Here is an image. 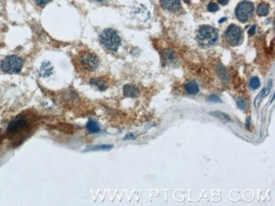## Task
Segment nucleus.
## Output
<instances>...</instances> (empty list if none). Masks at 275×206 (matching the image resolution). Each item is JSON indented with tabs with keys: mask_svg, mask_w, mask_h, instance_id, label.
<instances>
[{
	"mask_svg": "<svg viewBox=\"0 0 275 206\" xmlns=\"http://www.w3.org/2000/svg\"><path fill=\"white\" fill-rule=\"evenodd\" d=\"M218 39V30L211 25H202L196 33V41L201 47H209L215 45Z\"/></svg>",
	"mask_w": 275,
	"mask_h": 206,
	"instance_id": "obj_1",
	"label": "nucleus"
},
{
	"mask_svg": "<svg viewBox=\"0 0 275 206\" xmlns=\"http://www.w3.org/2000/svg\"><path fill=\"white\" fill-rule=\"evenodd\" d=\"M101 44L110 52H116L121 45V39L113 29L107 28L103 30L99 35Z\"/></svg>",
	"mask_w": 275,
	"mask_h": 206,
	"instance_id": "obj_2",
	"label": "nucleus"
},
{
	"mask_svg": "<svg viewBox=\"0 0 275 206\" xmlns=\"http://www.w3.org/2000/svg\"><path fill=\"white\" fill-rule=\"evenodd\" d=\"M1 70L5 74H13L20 73L23 68V60L16 55L7 56L1 61Z\"/></svg>",
	"mask_w": 275,
	"mask_h": 206,
	"instance_id": "obj_3",
	"label": "nucleus"
},
{
	"mask_svg": "<svg viewBox=\"0 0 275 206\" xmlns=\"http://www.w3.org/2000/svg\"><path fill=\"white\" fill-rule=\"evenodd\" d=\"M224 39L231 47H237L240 45L244 39L243 30L239 25L231 24L224 32Z\"/></svg>",
	"mask_w": 275,
	"mask_h": 206,
	"instance_id": "obj_4",
	"label": "nucleus"
},
{
	"mask_svg": "<svg viewBox=\"0 0 275 206\" xmlns=\"http://www.w3.org/2000/svg\"><path fill=\"white\" fill-rule=\"evenodd\" d=\"M254 9L255 8L253 3L246 0L241 1L235 8V16L239 21L242 23H246L253 16Z\"/></svg>",
	"mask_w": 275,
	"mask_h": 206,
	"instance_id": "obj_5",
	"label": "nucleus"
},
{
	"mask_svg": "<svg viewBox=\"0 0 275 206\" xmlns=\"http://www.w3.org/2000/svg\"><path fill=\"white\" fill-rule=\"evenodd\" d=\"M79 63L85 70L93 72L99 67L100 60L96 54L90 52H84L80 55Z\"/></svg>",
	"mask_w": 275,
	"mask_h": 206,
	"instance_id": "obj_6",
	"label": "nucleus"
},
{
	"mask_svg": "<svg viewBox=\"0 0 275 206\" xmlns=\"http://www.w3.org/2000/svg\"><path fill=\"white\" fill-rule=\"evenodd\" d=\"M162 8L170 13H176L181 9L180 0H160Z\"/></svg>",
	"mask_w": 275,
	"mask_h": 206,
	"instance_id": "obj_7",
	"label": "nucleus"
},
{
	"mask_svg": "<svg viewBox=\"0 0 275 206\" xmlns=\"http://www.w3.org/2000/svg\"><path fill=\"white\" fill-rule=\"evenodd\" d=\"M27 124V121L25 119H18L13 121L8 126V132L9 133H16L25 128Z\"/></svg>",
	"mask_w": 275,
	"mask_h": 206,
	"instance_id": "obj_8",
	"label": "nucleus"
},
{
	"mask_svg": "<svg viewBox=\"0 0 275 206\" xmlns=\"http://www.w3.org/2000/svg\"><path fill=\"white\" fill-rule=\"evenodd\" d=\"M123 93L127 97L135 98V97H137L140 95V90H139L138 87H136L135 85H134L127 84V85H125L124 86Z\"/></svg>",
	"mask_w": 275,
	"mask_h": 206,
	"instance_id": "obj_9",
	"label": "nucleus"
},
{
	"mask_svg": "<svg viewBox=\"0 0 275 206\" xmlns=\"http://www.w3.org/2000/svg\"><path fill=\"white\" fill-rule=\"evenodd\" d=\"M90 85L101 91L106 90L108 89V85L104 80L102 78H92L90 80Z\"/></svg>",
	"mask_w": 275,
	"mask_h": 206,
	"instance_id": "obj_10",
	"label": "nucleus"
},
{
	"mask_svg": "<svg viewBox=\"0 0 275 206\" xmlns=\"http://www.w3.org/2000/svg\"><path fill=\"white\" fill-rule=\"evenodd\" d=\"M53 66L51 64V63L48 62V61H45L41 65V68H40V70H39L40 75L41 77H44V78L49 77L53 74Z\"/></svg>",
	"mask_w": 275,
	"mask_h": 206,
	"instance_id": "obj_11",
	"label": "nucleus"
},
{
	"mask_svg": "<svg viewBox=\"0 0 275 206\" xmlns=\"http://www.w3.org/2000/svg\"><path fill=\"white\" fill-rule=\"evenodd\" d=\"M185 90L186 91V93L189 95H196L199 92V86L198 84L194 81L191 80L188 81L185 85Z\"/></svg>",
	"mask_w": 275,
	"mask_h": 206,
	"instance_id": "obj_12",
	"label": "nucleus"
},
{
	"mask_svg": "<svg viewBox=\"0 0 275 206\" xmlns=\"http://www.w3.org/2000/svg\"><path fill=\"white\" fill-rule=\"evenodd\" d=\"M269 13V4H267V3H261L258 7V9H257V14L258 15L261 16V17H263L268 15Z\"/></svg>",
	"mask_w": 275,
	"mask_h": 206,
	"instance_id": "obj_13",
	"label": "nucleus"
},
{
	"mask_svg": "<svg viewBox=\"0 0 275 206\" xmlns=\"http://www.w3.org/2000/svg\"><path fill=\"white\" fill-rule=\"evenodd\" d=\"M86 127H87V129L92 134H96L100 131L99 124L94 120H89Z\"/></svg>",
	"mask_w": 275,
	"mask_h": 206,
	"instance_id": "obj_14",
	"label": "nucleus"
},
{
	"mask_svg": "<svg viewBox=\"0 0 275 206\" xmlns=\"http://www.w3.org/2000/svg\"><path fill=\"white\" fill-rule=\"evenodd\" d=\"M211 115H212V116H214V117H216V118H219V119H221L222 121H224V122H230V121H231V119H230V118L228 117V115L225 114V113H223V112H211Z\"/></svg>",
	"mask_w": 275,
	"mask_h": 206,
	"instance_id": "obj_15",
	"label": "nucleus"
},
{
	"mask_svg": "<svg viewBox=\"0 0 275 206\" xmlns=\"http://www.w3.org/2000/svg\"><path fill=\"white\" fill-rule=\"evenodd\" d=\"M249 85H250V87L252 89H253V90H256V89L259 88L260 85H261V82H260L259 78L257 76L252 77V79L250 80Z\"/></svg>",
	"mask_w": 275,
	"mask_h": 206,
	"instance_id": "obj_16",
	"label": "nucleus"
},
{
	"mask_svg": "<svg viewBox=\"0 0 275 206\" xmlns=\"http://www.w3.org/2000/svg\"><path fill=\"white\" fill-rule=\"evenodd\" d=\"M113 147V145H96V146L92 147V149H90L88 150H110Z\"/></svg>",
	"mask_w": 275,
	"mask_h": 206,
	"instance_id": "obj_17",
	"label": "nucleus"
},
{
	"mask_svg": "<svg viewBox=\"0 0 275 206\" xmlns=\"http://www.w3.org/2000/svg\"><path fill=\"white\" fill-rule=\"evenodd\" d=\"M163 55L164 57V62H169L174 59V53H171L170 50H164Z\"/></svg>",
	"mask_w": 275,
	"mask_h": 206,
	"instance_id": "obj_18",
	"label": "nucleus"
},
{
	"mask_svg": "<svg viewBox=\"0 0 275 206\" xmlns=\"http://www.w3.org/2000/svg\"><path fill=\"white\" fill-rule=\"evenodd\" d=\"M218 9H219V8H218V5L216 3L211 2V3H209V4H207V10L209 12L215 13V12L218 11Z\"/></svg>",
	"mask_w": 275,
	"mask_h": 206,
	"instance_id": "obj_19",
	"label": "nucleus"
},
{
	"mask_svg": "<svg viewBox=\"0 0 275 206\" xmlns=\"http://www.w3.org/2000/svg\"><path fill=\"white\" fill-rule=\"evenodd\" d=\"M33 1L35 2L36 5L41 7V8H43V7H45L47 4H48L52 0H33Z\"/></svg>",
	"mask_w": 275,
	"mask_h": 206,
	"instance_id": "obj_20",
	"label": "nucleus"
},
{
	"mask_svg": "<svg viewBox=\"0 0 275 206\" xmlns=\"http://www.w3.org/2000/svg\"><path fill=\"white\" fill-rule=\"evenodd\" d=\"M236 103H237L238 107L240 108L241 110H245L246 109V101H245V100L243 98H238Z\"/></svg>",
	"mask_w": 275,
	"mask_h": 206,
	"instance_id": "obj_21",
	"label": "nucleus"
},
{
	"mask_svg": "<svg viewBox=\"0 0 275 206\" xmlns=\"http://www.w3.org/2000/svg\"><path fill=\"white\" fill-rule=\"evenodd\" d=\"M207 100H210V101H212V102H220V101H221L220 98H219L218 96H217L216 95H210V96L207 98Z\"/></svg>",
	"mask_w": 275,
	"mask_h": 206,
	"instance_id": "obj_22",
	"label": "nucleus"
},
{
	"mask_svg": "<svg viewBox=\"0 0 275 206\" xmlns=\"http://www.w3.org/2000/svg\"><path fill=\"white\" fill-rule=\"evenodd\" d=\"M256 29H257V26L256 25H252V27L250 28V30H249V31H248L249 35H254L255 32H256Z\"/></svg>",
	"mask_w": 275,
	"mask_h": 206,
	"instance_id": "obj_23",
	"label": "nucleus"
},
{
	"mask_svg": "<svg viewBox=\"0 0 275 206\" xmlns=\"http://www.w3.org/2000/svg\"><path fill=\"white\" fill-rule=\"evenodd\" d=\"M134 139H135V137L134 136V134H127V135L124 138V140H134Z\"/></svg>",
	"mask_w": 275,
	"mask_h": 206,
	"instance_id": "obj_24",
	"label": "nucleus"
},
{
	"mask_svg": "<svg viewBox=\"0 0 275 206\" xmlns=\"http://www.w3.org/2000/svg\"><path fill=\"white\" fill-rule=\"evenodd\" d=\"M218 2L223 6L227 5L228 4V0H218Z\"/></svg>",
	"mask_w": 275,
	"mask_h": 206,
	"instance_id": "obj_25",
	"label": "nucleus"
},
{
	"mask_svg": "<svg viewBox=\"0 0 275 206\" xmlns=\"http://www.w3.org/2000/svg\"><path fill=\"white\" fill-rule=\"evenodd\" d=\"M226 20H227L226 18H223V19H221V20H219V23H222V22H223V21H225Z\"/></svg>",
	"mask_w": 275,
	"mask_h": 206,
	"instance_id": "obj_26",
	"label": "nucleus"
},
{
	"mask_svg": "<svg viewBox=\"0 0 275 206\" xmlns=\"http://www.w3.org/2000/svg\"><path fill=\"white\" fill-rule=\"evenodd\" d=\"M92 1L97 2V3H101V2H103V1H106V0H92Z\"/></svg>",
	"mask_w": 275,
	"mask_h": 206,
	"instance_id": "obj_27",
	"label": "nucleus"
},
{
	"mask_svg": "<svg viewBox=\"0 0 275 206\" xmlns=\"http://www.w3.org/2000/svg\"><path fill=\"white\" fill-rule=\"evenodd\" d=\"M184 1H185L186 3H189V2H190V0H184Z\"/></svg>",
	"mask_w": 275,
	"mask_h": 206,
	"instance_id": "obj_28",
	"label": "nucleus"
}]
</instances>
